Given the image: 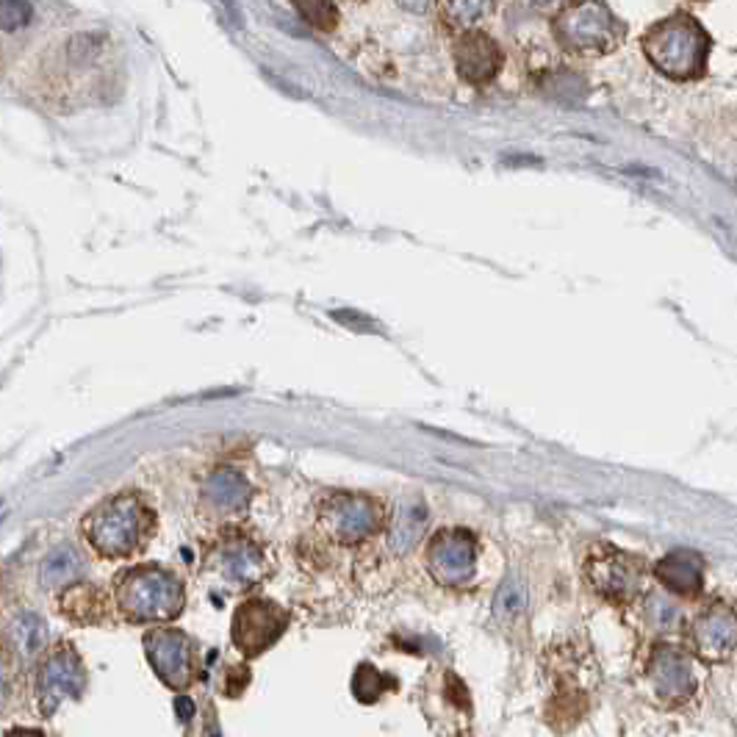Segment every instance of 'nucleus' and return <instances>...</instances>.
<instances>
[{
  "label": "nucleus",
  "mask_w": 737,
  "mask_h": 737,
  "mask_svg": "<svg viewBox=\"0 0 737 737\" xmlns=\"http://www.w3.org/2000/svg\"><path fill=\"white\" fill-rule=\"evenodd\" d=\"M643 51L649 62L669 78H698L707 67L709 36L693 18L674 14L649 29V34L643 36Z\"/></svg>",
  "instance_id": "f257e3e1"
},
{
  "label": "nucleus",
  "mask_w": 737,
  "mask_h": 737,
  "mask_svg": "<svg viewBox=\"0 0 737 737\" xmlns=\"http://www.w3.org/2000/svg\"><path fill=\"white\" fill-rule=\"evenodd\" d=\"M153 527V513L142 499L122 494L98 505L84 519V535L104 557H128L142 546Z\"/></svg>",
  "instance_id": "f03ea898"
},
{
  "label": "nucleus",
  "mask_w": 737,
  "mask_h": 737,
  "mask_svg": "<svg viewBox=\"0 0 737 737\" xmlns=\"http://www.w3.org/2000/svg\"><path fill=\"white\" fill-rule=\"evenodd\" d=\"M117 601L131 621H164L181 613L183 590L175 574L159 566H139L122 577Z\"/></svg>",
  "instance_id": "7ed1b4c3"
},
{
  "label": "nucleus",
  "mask_w": 737,
  "mask_h": 737,
  "mask_svg": "<svg viewBox=\"0 0 737 737\" xmlns=\"http://www.w3.org/2000/svg\"><path fill=\"white\" fill-rule=\"evenodd\" d=\"M555 36L566 51L610 53L621 42L624 29L601 0H583L577 7L563 9Z\"/></svg>",
  "instance_id": "20e7f679"
},
{
  "label": "nucleus",
  "mask_w": 737,
  "mask_h": 737,
  "mask_svg": "<svg viewBox=\"0 0 737 737\" xmlns=\"http://www.w3.org/2000/svg\"><path fill=\"white\" fill-rule=\"evenodd\" d=\"M289 616L267 599H250L234 616V643L247 658H258L286 629Z\"/></svg>",
  "instance_id": "39448f33"
},
{
  "label": "nucleus",
  "mask_w": 737,
  "mask_h": 737,
  "mask_svg": "<svg viewBox=\"0 0 737 737\" xmlns=\"http://www.w3.org/2000/svg\"><path fill=\"white\" fill-rule=\"evenodd\" d=\"M144 649H148L150 665L161 682L172 687H186L195 676L197 665V649L189 638L177 629H159L144 638Z\"/></svg>",
  "instance_id": "423d86ee"
},
{
  "label": "nucleus",
  "mask_w": 737,
  "mask_h": 737,
  "mask_svg": "<svg viewBox=\"0 0 737 737\" xmlns=\"http://www.w3.org/2000/svg\"><path fill=\"white\" fill-rule=\"evenodd\" d=\"M430 572L438 583L449 588H464L477 566V543L469 532L446 530L438 532L430 546Z\"/></svg>",
  "instance_id": "0eeeda50"
},
{
  "label": "nucleus",
  "mask_w": 737,
  "mask_h": 737,
  "mask_svg": "<svg viewBox=\"0 0 737 737\" xmlns=\"http://www.w3.org/2000/svg\"><path fill=\"white\" fill-rule=\"evenodd\" d=\"M588 579L610 601H629L640 590V563L613 546L596 549L588 561Z\"/></svg>",
  "instance_id": "6e6552de"
},
{
  "label": "nucleus",
  "mask_w": 737,
  "mask_h": 737,
  "mask_svg": "<svg viewBox=\"0 0 737 737\" xmlns=\"http://www.w3.org/2000/svg\"><path fill=\"white\" fill-rule=\"evenodd\" d=\"M649 685L654 687L658 698L669 704H682L696 691V671H693L691 654L676 647H658L647 665Z\"/></svg>",
  "instance_id": "1a4fd4ad"
},
{
  "label": "nucleus",
  "mask_w": 737,
  "mask_h": 737,
  "mask_svg": "<svg viewBox=\"0 0 737 737\" xmlns=\"http://www.w3.org/2000/svg\"><path fill=\"white\" fill-rule=\"evenodd\" d=\"M691 647L709 663H724L737 654V616L729 607L713 605L696 616L691 627Z\"/></svg>",
  "instance_id": "9d476101"
},
{
  "label": "nucleus",
  "mask_w": 737,
  "mask_h": 737,
  "mask_svg": "<svg viewBox=\"0 0 737 737\" xmlns=\"http://www.w3.org/2000/svg\"><path fill=\"white\" fill-rule=\"evenodd\" d=\"M380 508L369 497L338 494L325 505V524L330 535L342 543L364 541L378 530Z\"/></svg>",
  "instance_id": "9b49d317"
},
{
  "label": "nucleus",
  "mask_w": 737,
  "mask_h": 737,
  "mask_svg": "<svg viewBox=\"0 0 737 737\" xmlns=\"http://www.w3.org/2000/svg\"><path fill=\"white\" fill-rule=\"evenodd\" d=\"M86 682V671L80 665L78 654L69 647L56 649L45 660L40 671V704L45 713H53L64 698L80 696Z\"/></svg>",
  "instance_id": "f8f14e48"
},
{
  "label": "nucleus",
  "mask_w": 737,
  "mask_h": 737,
  "mask_svg": "<svg viewBox=\"0 0 737 737\" xmlns=\"http://www.w3.org/2000/svg\"><path fill=\"white\" fill-rule=\"evenodd\" d=\"M455 64L464 80H469V84H486L502 67V51H499L491 36L480 34V31H469V34L457 40Z\"/></svg>",
  "instance_id": "ddd939ff"
},
{
  "label": "nucleus",
  "mask_w": 737,
  "mask_h": 737,
  "mask_svg": "<svg viewBox=\"0 0 737 737\" xmlns=\"http://www.w3.org/2000/svg\"><path fill=\"white\" fill-rule=\"evenodd\" d=\"M660 583L685 599H696L704 588V561L691 549H674L654 568Z\"/></svg>",
  "instance_id": "4468645a"
},
{
  "label": "nucleus",
  "mask_w": 737,
  "mask_h": 737,
  "mask_svg": "<svg viewBox=\"0 0 737 737\" xmlns=\"http://www.w3.org/2000/svg\"><path fill=\"white\" fill-rule=\"evenodd\" d=\"M84 572V563H80L78 552L73 546H56L51 555L45 557L40 572V583L47 585V588H64V585L75 583Z\"/></svg>",
  "instance_id": "2eb2a0df"
},
{
  "label": "nucleus",
  "mask_w": 737,
  "mask_h": 737,
  "mask_svg": "<svg viewBox=\"0 0 737 737\" xmlns=\"http://www.w3.org/2000/svg\"><path fill=\"white\" fill-rule=\"evenodd\" d=\"M208 502L217 505L219 510H236L245 505L247 499V483L241 480L239 475H230V472H223V475L212 477L206 488Z\"/></svg>",
  "instance_id": "dca6fc26"
},
{
  "label": "nucleus",
  "mask_w": 737,
  "mask_h": 737,
  "mask_svg": "<svg viewBox=\"0 0 737 737\" xmlns=\"http://www.w3.org/2000/svg\"><path fill=\"white\" fill-rule=\"evenodd\" d=\"M261 555L252 546H245V543L225 555V574L234 577L236 583H252V579H258L261 577Z\"/></svg>",
  "instance_id": "f3484780"
},
{
  "label": "nucleus",
  "mask_w": 737,
  "mask_h": 737,
  "mask_svg": "<svg viewBox=\"0 0 737 737\" xmlns=\"http://www.w3.org/2000/svg\"><path fill=\"white\" fill-rule=\"evenodd\" d=\"M14 647L23 658H34L42 647V638H45V624L34 616V613H25V616L18 618L14 624Z\"/></svg>",
  "instance_id": "a211bd4d"
},
{
  "label": "nucleus",
  "mask_w": 737,
  "mask_h": 737,
  "mask_svg": "<svg viewBox=\"0 0 737 737\" xmlns=\"http://www.w3.org/2000/svg\"><path fill=\"white\" fill-rule=\"evenodd\" d=\"M488 12V0H446L444 18L452 29H469Z\"/></svg>",
  "instance_id": "6ab92c4d"
},
{
  "label": "nucleus",
  "mask_w": 737,
  "mask_h": 737,
  "mask_svg": "<svg viewBox=\"0 0 737 737\" xmlns=\"http://www.w3.org/2000/svg\"><path fill=\"white\" fill-rule=\"evenodd\" d=\"M294 7L314 29L333 31L338 25V12L333 0H294Z\"/></svg>",
  "instance_id": "aec40b11"
},
{
  "label": "nucleus",
  "mask_w": 737,
  "mask_h": 737,
  "mask_svg": "<svg viewBox=\"0 0 737 737\" xmlns=\"http://www.w3.org/2000/svg\"><path fill=\"white\" fill-rule=\"evenodd\" d=\"M31 3L29 0H3V29L18 31L29 25Z\"/></svg>",
  "instance_id": "412c9836"
},
{
  "label": "nucleus",
  "mask_w": 737,
  "mask_h": 737,
  "mask_svg": "<svg viewBox=\"0 0 737 737\" xmlns=\"http://www.w3.org/2000/svg\"><path fill=\"white\" fill-rule=\"evenodd\" d=\"M397 3H400V7L405 9V12L424 14L430 9V3H433V0H397Z\"/></svg>",
  "instance_id": "4be33fe9"
},
{
  "label": "nucleus",
  "mask_w": 737,
  "mask_h": 737,
  "mask_svg": "<svg viewBox=\"0 0 737 737\" xmlns=\"http://www.w3.org/2000/svg\"><path fill=\"white\" fill-rule=\"evenodd\" d=\"M530 7L541 9V12H552V9H561L566 0H527Z\"/></svg>",
  "instance_id": "5701e85b"
},
{
  "label": "nucleus",
  "mask_w": 737,
  "mask_h": 737,
  "mask_svg": "<svg viewBox=\"0 0 737 737\" xmlns=\"http://www.w3.org/2000/svg\"><path fill=\"white\" fill-rule=\"evenodd\" d=\"M177 709H181V715H183V718H189V709H192V704L186 702V698H181V702H177Z\"/></svg>",
  "instance_id": "b1692460"
}]
</instances>
